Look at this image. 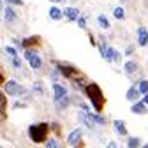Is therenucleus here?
<instances>
[{
    "instance_id": "31",
    "label": "nucleus",
    "mask_w": 148,
    "mask_h": 148,
    "mask_svg": "<svg viewBox=\"0 0 148 148\" xmlns=\"http://www.w3.org/2000/svg\"><path fill=\"white\" fill-rule=\"evenodd\" d=\"M76 21H78L79 27H85V25H86V20H85V18H79V16H78V18H76Z\"/></svg>"
},
{
    "instance_id": "5",
    "label": "nucleus",
    "mask_w": 148,
    "mask_h": 148,
    "mask_svg": "<svg viewBox=\"0 0 148 148\" xmlns=\"http://www.w3.org/2000/svg\"><path fill=\"white\" fill-rule=\"evenodd\" d=\"M78 118L88 127V129H94L95 127V122L92 120V116H90V113H85V111H81V113H78Z\"/></svg>"
},
{
    "instance_id": "25",
    "label": "nucleus",
    "mask_w": 148,
    "mask_h": 148,
    "mask_svg": "<svg viewBox=\"0 0 148 148\" xmlns=\"http://www.w3.org/2000/svg\"><path fill=\"white\" fill-rule=\"evenodd\" d=\"M34 92H35V94H42V92H44V88H42V81L34 83Z\"/></svg>"
},
{
    "instance_id": "12",
    "label": "nucleus",
    "mask_w": 148,
    "mask_h": 148,
    "mask_svg": "<svg viewBox=\"0 0 148 148\" xmlns=\"http://www.w3.org/2000/svg\"><path fill=\"white\" fill-rule=\"evenodd\" d=\"M113 125H115V129H116L118 134H122V136L127 134V129H125V122H123V120H115Z\"/></svg>"
},
{
    "instance_id": "2",
    "label": "nucleus",
    "mask_w": 148,
    "mask_h": 148,
    "mask_svg": "<svg viewBox=\"0 0 148 148\" xmlns=\"http://www.w3.org/2000/svg\"><path fill=\"white\" fill-rule=\"evenodd\" d=\"M48 131H49L48 123H37V125H32L28 129V134H30V139L34 143H42V141H46Z\"/></svg>"
},
{
    "instance_id": "30",
    "label": "nucleus",
    "mask_w": 148,
    "mask_h": 148,
    "mask_svg": "<svg viewBox=\"0 0 148 148\" xmlns=\"http://www.w3.org/2000/svg\"><path fill=\"white\" fill-rule=\"evenodd\" d=\"M7 4H11V5H21L23 4V0H5Z\"/></svg>"
},
{
    "instance_id": "28",
    "label": "nucleus",
    "mask_w": 148,
    "mask_h": 148,
    "mask_svg": "<svg viewBox=\"0 0 148 148\" xmlns=\"http://www.w3.org/2000/svg\"><path fill=\"white\" fill-rule=\"evenodd\" d=\"M12 65L18 67V69L21 67V60H20V57H12Z\"/></svg>"
},
{
    "instance_id": "9",
    "label": "nucleus",
    "mask_w": 148,
    "mask_h": 148,
    "mask_svg": "<svg viewBox=\"0 0 148 148\" xmlns=\"http://www.w3.org/2000/svg\"><path fill=\"white\" fill-rule=\"evenodd\" d=\"M131 111H132V113H136V115H145L146 113V106L143 102H134L132 108H131Z\"/></svg>"
},
{
    "instance_id": "35",
    "label": "nucleus",
    "mask_w": 148,
    "mask_h": 148,
    "mask_svg": "<svg viewBox=\"0 0 148 148\" xmlns=\"http://www.w3.org/2000/svg\"><path fill=\"white\" fill-rule=\"evenodd\" d=\"M4 81V76H2V72H0V83H2Z\"/></svg>"
},
{
    "instance_id": "23",
    "label": "nucleus",
    "mask_w": 148,
    "mask_h": 148,
    "mask_svg": "<svg viewBox=\"0 0 148 148\" xmlns=\"http://www.w3.org/2000/svg\"><path fill=\"white\" fill-rule=\"evenodd\" d=\"M113 14H115V18H116V20H123V16H125V11H123L122 7H116V9L113 11Z\"/></svg>"
},
{
    "instance_id": "38",
    "label": "nucleus",
    "mask_w": 148,
    "mask_h": 148,
    "mask_svg": "<svg viewBox=\"0 0 148 148\" xmlns=\"http://www.w3.org/2000/svg\"><path fill=\"white\" fill-rule=\"evenodd\" d=\"M143 148H148V145H145V146H143Z\"/></svg>"
},
{
    "instance_id": "1",
    "label": "nucleus",
    "mask_w": 148,
    "mask_h": 148,
    "mask_svg": "<svg viewBox=\"0 0 148 148\" xmlns=\"http://www.w3.org/2000/svg\"><path fill=\"white\" fill-rule=\"evenodd\" d=\"M85 92H86V95L88 99L92 101V106L95 108V111H102L104 108V95H102V90L99 88L97 83H90L85 86Z\"/></svg>"
},
{
    "instance_id": "11",
    "label": "nucleus",
    "mask_w": 148,
    "mask_h": 148,
    "mask_svg": "<svg viewBox=\"0 0 148 148\" xmlns=\"http://www.w3.org/2000/svg\"><path fill=\"white\" fill-rule=\"evenodd\" d=\"M5 108H7L5 95H4V94H0V122L5 120Z\"/></svg>"
},
{
    "instance_id": "8",
    "label": "nucleus",
    "mask_w": 148,
    "mask_h": 148,
    "mask_svg": "<svg viewBox=\"0 0 148 148\" xmlns=\"http://www.w3.org/2000/svg\"><path fill=\"white\" fill-rule=\"evenodd\" d=\"M79 139H81V131H79V129H76V131H72V132L69 134L67 143H69V145H76V143H79Z\"/></svg>"
},
{
    "instance_id": "33",
    "label": "nucleus",
    "mask_w": 148,
    "mask_h": 148,
    "mask_svg": "<svg viewBox=\"0 0 148 148\" xmlns=\"http://www.w3.org/2000/svg\"><path fill=\"white\" fill-rule=\"evenodd\" d=\"M143 104H145V106L148 104V94H145V97H143Z\"/></svg>"
},
{
    "instance_id": "21",
    "label": "nucleus",
    "mask_w": 148,
    "mask_h": 148,
    "mask_svg": "<svg viewBox=\"0 0 148 148\" xmlns=\"http://www.w3.org/2000/svg\"><path fill=\"white\" fill-rule=\"evenodd\" d=\"M90 116H92V120H94L95 123H99V125L106 123V118H104V116H101V115H92V111H90Z\"/></svg>"
},
{
    "instance_id": "14",
    "label": "nucleus",
    "mask_w": 148,
    "mask_h": 148,
    "mask_svg": "<svg viewBox=\"0 0 148 148\" xmlns=\"http://www.w3.org/2000/svg\"><path fill=\"white\" fill-rule=\"evenodd\" d=\"M4 18H5L9 23H12V21H16V12H14L11 7H5V11H4Z\"/></svg>"
},
{
    "instance_id": "15",
    "label": "nucleus",
    "mask_w": 148,
    "mask_h": 148,
    "mask_svg": "<svg viewBox=\"0 0 148 148\" xmlns=\"http://www.w3.org/2000/svg\"><path fill=\"white\" fill-rule=\"evenodd\" d=\"M136 71H138V64H136V62L129 60V62L125 64V72H127V74H134Z\"/></svg>"
},
{
    "instance_id": "22",
    "label": "nucleus",
    "mask_w": 148,
    "mask_h": 148,
    "mask_svg": "<svg viewBox=\"0 0 148 148\" xmlns=\"http://www.w3.org/2000/svg\"><path fill=\"white\" fill-rule=\"evenodd\" d=\"M67 104H69V99H67V95L57 101V108H58V109H62V108H67Z\"/></svg>"
},
{
    "instance_id": "27",
    "label": "nucleus",
    "mask_w": 148,
    "mask_h": 148,
    "mask_svg": "<svg viewBox=\"0 0 148 148\" xmlns=\"http://www.w3.org/2000/svg\"><path fill=\"white\" fill-rule=\"evenodd\" d=\"M139 145V138H131L129 139V148H136Z\"/></svg>"
},
{
    "instance_id": "17",
    "label": "nucleus",
    "mask_w": 148,
    "mask_h": 148,
    "mask_svg": "<svg viewBox=\"0 0 148 148\" xmlns=\"http://www.w3.org/2000/svg\"><path fill=\"white\" fill-rule=\"evenodd\" d=\"M49 18H51V20H60V18H62V11L58 7H51L49 9Z\"/></svg>"
},
{
    "instance_id": "6",
    "label": "nucleus",
    "mask_w": 148,
    "mask_h": 148,
    "mask_svg": "<svg viewBox=\"0 0 148 148\" xmlns=\"http://www.w3.org/2000/svg\"><path fill=\"white\" fill-rule=\"evenodd\" d=\"M138 42H139V46H146L148 44V30L145 27H141L138 30Z\"/></svg>"
},
{
    "instance_id": "18",
    "label": "nucleus",
    "mask_w": 148,
    "mask_h": 148,
    "mask_svg": "<svg viewBox=\"0 0 148 148\" xmlns=\"http://www.w3.org/2000/svg\"><path fill=\"white\" fill-rule=\"evenodd\" d=\"M136 88H138V92H139V94H148V81H146V79L139 81V85H138Z\"/></svg>"
},
{
    "instance_id": "7",
    "label": "nucleus",
    "mask_w": 148,
    "mask_h": 148,
    "mask_svg": "<svg viewBox=\"0 0 148 148\" xmlns=\"http://www.w3.org/2000/svg\"><path fill=\"white\" fill-rule=\"evenodd\" d=\"M53 92H55V101L67 95V88H64L62 85H53Z\"/></svg>"
},
{
    "instance_id": "37",
    "label": "nucleus",
    "mask_w": 148,
    "mask_h": 148,
    "mask_svg": "<svg viewBox=\"0 0 148 148\" xmlns=\"http://www.w3.org/2000/svg\"><path fill=\"white\" fill-rule=\"evenodd\" d=\"M0 11H2V2H0ZM0 20H2V18H0Z\"/></svg>"
},
{
    "instance_id": "29",
    "label": "nucleus",
    "mask_w": 148,
    "mask_h": 148,
    "mask_svg": "<svg viewBox=\"0 0 148 148\" xmlns=\"http://www.w3.org/2000/svg\"><path fill=\"white\" fill-rule=\"evenodd\" d=\"M5 53H7V55H11V57H18V55H16V51H14L11 46H5Z\"/></svg>"
},
{
    "instance_id": "10",
    "label": "nucleus",
    "mask_w": 148,
    "mask_h": 148,
    "mask_svg": "<svg viewBox=\"0 0 148 148\" xmlns=\"http://www.w3.org/2000/svg\"><path fill=\"white\" fill-rule=\"evenodd\" d=\"M62 14H64V16H67L69 20H76V18L79 16L78 9H72V7H65V9L62 11Z\"/></svg>"
},
{
    "instance_id": "20",
    "label": "nucleus",
    "mask_w": 148,
    "mask_h": 148,
    "mask_svg": "<svg viewBox=\"0 0 148 148\" xmlns=\"http://www.w3.org/2000/svg\"><path fill=\"white\" fill-rule=\"evenodd\" d=\"M97 21H99L101 28H104V30H106V28H109V21L106 20V16H104V14H101V16L97 18Z\"/></svg>"
},
{
    "instance_id": "24",
    "label": "nucleus",
    "mask_w": 148,
    "mask_h": 148,
    "mask_svg": "<svg viewBox=\"0 0 148 148\" xmlns=\"http://www.w3.org/2000/svg\"><path fill=\"white\" fill-rule=\"evenodd\" d=\"M39 41H41L39 37H28V39H25L21 44H23V46H30V44H34V42H39Z\"/></svg>"
},
{
    "instance_id": "32",
    "label": "nucleus",
    "mask_w": 148,
    "mask_h": 148,
    "mask_svg": "<svg viewBox=\"0 0 148 148\" xmlns=\"http://www.w3.org/2000/svg\"><path fill=\"white\" fill-rule=\"evenodd\" d=\"M58 76H60V72H58V71H55V72H53V76H51V78H53V81H57V79H58Z\"/></svg>"
},
{
    "instance_id": "4",
    "label": "nucleus",
    "mask_w": 148,
    "mask_h": 148,
    "mask_svg": "<svg viewBox=\"0 0 148 148\" xmlns=\"http://www.w3.org/2000/svg\"><path fill=\"white\" fill-rule=\"evenodd\" d=\"M58 72H62V76H67V78H72V76H76V74H78V71L74 69V67L64 65V64L58 65Z\"/></svg>"
},
{
    "instance_id": "3",
    "label": "nucleus",
    "mask_w": 148,
    "mask_h": 148,
    "mask_svg": "<svg viewBox=\"0 0 148 148\" xmlns=\"http://www.w3.org/2000/svg\"><path fill=\"white\" fill-rule=\"evenodd\" d=\"M4 90H5V94L7 95H21L23 94V86H20L16 81H7L5 83V86H4Z\"/></svg>"
},
{
    "instance_id": "34",
    "label": "nucleus",
    "mask_w": 148,
    "mask_h": 148,
    "mask_svg": "<svg viewBox=\"0 0 148 148\" xmlns=\"http://www.w3.org/2000/svg\"><path fill=\"white\" fill-rule=\"evenodd\" d=\"M106 148H116V145H115V143H109V145H108Z\"/></svg>"
},
{
    "instance_id": "16",
    "label": "nucleus",
    "mask_w": 148,
    "mask_h": 148,
    "mask_svg": "<svg viewBox=\"0 0 148 148\" xmlns=\"http://www.w3.org/2000/svg\"><path fill=\"white\" fill-rule=\"evenodd\" d=\"M28 62H30V67H32V69H41V65H42V62H41V58H39V55L32 57Z\"/></svg>"
},
{
    "instance_id": "36",
    "label": "nucleus",
    "mask_w": 148,
    "mask_h": 148,
    "mask_svg": "<svg viewBox=\"0 0 148 148\" xmlns=\"http://www.w3.org/2000/svg\"><path fill=\"white\" fill-rule=\"evenodd\" d=\"M49 2H55V4H58V2H60V0H49Z\"/></svg>"
},
{
    "instance_id": "19",
    "label": "nucleus",
    "mask_w": 148,
    "mask_h": 148,
    "mask_svg": "<svg viewBox=\"0 0 148 148\" xmlns=\"http://www.w3.org/2000/svg\"><path fill=\"white\" fill-rule=\"evenodd\" d=\"M113 55H115V49H113V48H106L104 57H102V58H106L108 62H113Z\"/></svg>"
},
{
    "instance_id": "13",
    "label": "nucleus",
    "mask_w": 148,
    "mask_h": 148,
    "mask_svg": "<svg viewBox=\"0 0 148 148\" xmlns=\"http://www.w3.org/2000/svg\"><path fill=\"white\" fill-rule=\"evenodd\" d=\"M138 97H139V92H138L136 86H132V88H129V90H127V99L131 101V102H136Z\"/></svg>"
},
{
    "instance_id": "26",
    "label": "nucleus",
    "mask_w": 148,
    "mask_h": 148,
    "mask_svg": "<svg viewBox=\"0 0 148 148\" xmlns=\"http://www.w3.org/2000/svg\"><path fill=\"white\" fill-rule=\"evenodd\" d=\"M46 148H62L55 139H49V141H46Z\"/></svg>"
}]
</instances>
